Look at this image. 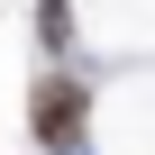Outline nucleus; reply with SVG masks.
<instances>
[{"instance_id":"nucleus-2","label":"nucleus","mask_w":155,"mask_h":155,"mask_svg":"<svg viewBox=\"0 0 155 155\" xmlns=\"http://www.w3.org/2000/svg\"><path fill=\"white\" fill-rule=\"evenodd\" d=\"M37 28H46V46H64V28H73V18H64V0H37Z\"/></svg>"},{"instance_id":"nucleus-1","label":"nucleus","mask_w":155,"mask_h":155,"mask_svg":"<svg viewBox=\"0 0 155 155\" xmlns=\"http://www.w3.org/2000/svg\"><path fill=\"white\" fill-rule=\"evenodd\" d=\"M82 82H73V73H46V82L28 91V128H37V146L55 155V146H82Z\"/></svg>"}]
</instances>
